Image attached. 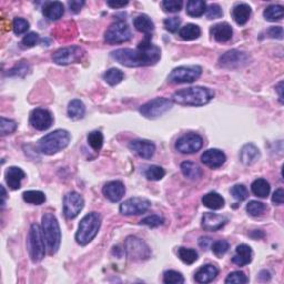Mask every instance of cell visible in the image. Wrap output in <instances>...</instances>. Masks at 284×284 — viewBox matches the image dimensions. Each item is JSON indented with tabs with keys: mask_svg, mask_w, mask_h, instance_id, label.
<instances>
[{
	"mask_svg": "<svg viewBox=\"0 0 284 284\" xmlns=\"http://www.w3.org/2000/svg\"><path fill=\"white\" fill-rule=\"evenodd\" d=\"M151 36L139 43L136 49H118L111 52V58L125 67H147L156 65L161 58L160 48L150 41Z\"/></svg>",
	"mask_w": 284,
	"mask_h": 284,
	"instance_id": "obj_1",
	"label": "cell"
},
{
	"mask_svg": "<svg viewBox=\"0 0 284 284\" xmlns=\"http://www.w3.org/2000/svg\"><path fill=\"white\" fill-rule=\"evenodd\" d=\"M214 98V91L205 87H191L179 90L172 96V101L181 106L201 107L212 100Z\"/></svg>",
	"mask_w": 284,
	"mask_h": 284,
	"instance_id": "obj_2",
	"label": "cell"
},
{
	"mask_svg": "<svg viewBox=\"0 0 284 284\" xmlns=\"http://www.w3.org/2000/svg\"><path fill=\"white\" fill-rule=\"evenodd\" d=\"M70 139V133L67 130H56L40 139L37 142V150L43 155H55L68 146Z\"/></svg>",
	"mask_w": 284,
	"mask_h": 284,
	"instance_id": "obj_3",
	"label": "cell"
},
{
	"mask_svg": "<svg viewBox=\"0 0 284 284\" xmlns=\"http://www.w3.org/2000/svg\"><path fill=\"white\" fill-rule=\"evenodd\" d=\"M101 227V215L91 212L80 221L78 231L76 233V241L80 245H87L91 242Z\"/></svg>",
	"mask_w": 284,
	"mask_h": 284,
	"instance_id": "obj_4",
	"label": "cell"
},
{
	"mask_svg": "<svg viewBox=\"0 0 284 284\" xmlns=\"http://www.w3.org/2000/svg\"><path fill=\"white\" fill-rule=\"evenodd\" d=\"M42 232L46 240L49 253L55 254L58 252L61 243V231L59 222L52 213H46L42 216Z\"/></svg>",
	"mask_w": 284,
	"mask_h": 284,
	"instance_id": "obj_5",
	"label": "cell"
},
{
	"mask_svg": "<svg viewBox=\"0 0 284 284\" xmlns=\"http://www.w3.org/2000/svg\"><path fill=\"white\" fill-rule=\"evenodd\" d=\"M28 250L31 261L38 263L42 261L46 255V246H44V237L42 228L39 224H31L28 234Z\"/></svg>",
	"mask_w": 284,
	"mask_h": 284,
	"instance_id": "obj_6",
	"label": "cell"
},
{
	"mask_svg": "<svg viewBox=\"0 0 284 284\" xmlns=\"http://www.w3.org/2000/svg\"><path fill=\"white\" fill-rule=\"evenodd\" d=\"M173 101L166 98H156L140 107V114L148 119H156L163 116L172 108Z\"/></svg>",
	"mask_w": 284,
	"mask_h": 284,
	"instance_id": "obj_7",
	"label": "cell"
},
{
	"mask_svg": "<svg viewBox=\"0 0 284 284\" xmlns=\"http://www.w3.org/2000/svg\"><path fill=\"white\" fill-rule=\"evenodd\" d=\"M124 250L132 261H146L151 256V250L140 238L130 236L124 242Z\"/></svg>",
	"mask_w": 284,
	"mask_h": 284,
	"instance_id": "obj_8",
	"label": "cell"
},
{
	"mask_svg": "<svg viewBox=\"0 0 284 284\" xmlns=\"http://www.w3.org/2000/svg\"><path fill=\"white\" fill-rule=\"evenodd\" d=\"M201 72L202 69L199 66H180L171 71L168 80L174 84L192 83L201 76Z\"/></svg>",
	"mask_w": 284,
	"mask_h": 284,
	"instance_id": "obj_9",
	"label": "cell"
},
{
	"mask_svg": "<svg viewBox=\"0 0 284 284\" xmlns=\"http://www.w3.org/2000/svg\"><path fill=\"white\" fill-rule=\"evenodd\" d=\"M132 37V33L127 22L123 20L116 21L110 25L105 33V40L109 44H117L129 41Z\"/></svg>",
	"mask_w": 284,
	"mask_h": 284,
	"instance_id": "obj_10",
	"label": "cell"
},
{
	"mask_svg": "<svg viewBox=\"0 0 284 284\" xmlns=\"http://www.w3.org/2000/svg\"><path fill=\"white\" fill-rule=\"evenodd\" d=\"M84 56V50L78 46H71L67 48H61L53 53V62L60 66H67L70 64H76L82 59Z\"/></svg>",
	"mask_w": 284,
	"mask_h": 284,
	"instance_id": "obj_11",
	"label": "cell"
},
{
	"mask_svg": "<svg viewBox=\"0 0 284 284\" xmlns=\"http://www.w3.org/2000/svg\"><path fill=\"white\" fill-rule=\"evenodd\" d=\"M150 206L151 202L146 198L134 197L122 202L119 206V211L123 215H139L147 212Z\"/></svg>",
	"mask_w": 284,
	"mask_h": 284,
	"instance_id": "obj_12",
	"label": "cell"
},
{
	"mask_svg": "<svg viewBox=\"0 0 284 284\" xmlns=\"http://www.w3.org/2000/svg\"><path fill=\"white\" fill-rule=\"evenodd\" d=\"M250 57L247 53L236 50H230L220 57L219 67L225 69H238L247 65Z\"/></svg>",
	"mask_w": 284,
	"mask_h": 284,
	"instance_id": "obj_13",
	"label": "cell"
},
{
	"mask_svg": "<svg viewBox=\"0 0 284 284\" xmlns=\"http://www.w3.org/2000/svg\"><path fill=\"white\" fill-rule=\"evenodd\" d=\"M203 146V139L197 133H187L180 137L175 142V149L184 155L198 152Z\"/></svg>",
	"mask_w": 284,
	"mask_h": 284,
	"instance_id": "obj_14",
	"label": "cell"
},
{
	"mask_svg": "<svg viewBox=\"0 0 284 284\" xmlns=\"http://www.w3.org/2000/svg\"><path fill=\"white\" fill-rule=\"evenodd\" d=\"M84 206V200L78 192L71 191L64 197V214L67 219H75Z\"/></svg>",
	"mask_w": 284,
	"mask_h": 284,
	"instance_id": "obj_15",
	"label": "cell"
},
{
	"mask_svg": "<svg viewBox=\"0 0 284 284\" xmlns=\"http://www.w3.org/2000/svg\"><path fill=\"white\" fill-rule=\"evenodd\" d=\"M29 123L38 131H46L53 123V117L51 112L42 108H37L30 112Z\"/></svg>",
	"mask_w": 284,
	"mask_h": 284,
	"instance_id": "obj_16",
	"label": "cell"
},
{
	"mask_svg": "<svg viewBox=\"0 0 284 284\" xmlns=\"http://www.w3.org/2000/svg\"><path fill=\"white\" fill-rule=\"evenodd\" d=\"M227 157L219 149H209L201 156V161L211 169H218L224 164Z\"/></svg>",
	"mask_w": 284,
	"mask_h": 284,
	"instance_id": "obj_17",
	"label": "cell"
},
{
	"mask_svg": "<svg viewBox=\"0 0 284 284\" xmlns=\"http://www.w3.org/2000/svg\"><path fill=\"white\" fill-rule=\"evenodd\" d=\"M102 193L111 202H118L125 193V187L121 181H110L102 188Z\"/></svg>",
	"mask_w": 284,
	"mask_h": 284,
	"instance_id": "obj_18",
	"label": "cell"
},
{
	"mask_svg": "<svg viewBox=\"0 0 284 284\" xmlns=\"http://www.w3.org/2000/svg\"><path fill=\"white\" fill-rule=\"evenodd\" d=\"M227 222H228V219L225 218V216L211 213V212L204 213L201 220L202 228L206 230V231H212V232L222 229L224 225L227 224Z\"/></svg>",
	"mask_w": 284,
	"mask_h": 284,
	"instance_id": "obj_19",
	"label": "cell"
},
{
	"mask_svg": "<svg viewBox=\"0 0 284 284\" xmlns=\"http://www.w3.org/2000/svg\"><path fill=\"white\" fill-rule=\"evenodd\" d=\"M129 148L143 159H150L156 151V146L149 140H133L129 143Z\"/></svg>",
	"mask_w": 284,
	"mask_h": 284,
	"instance_id": "obj_20",
	"label": "cell"
},
{
	"mask_svg": "<svg viewBox=\"0 0 284 284\" xmlns=\"http://www.w3.org/2000/svg\"><path fill=\"white\" fill-rule=\"evenodd\" d=\"M252 258H253V252H252L251 247L246 244H240L237 246L232 262L238 267H244V265L251 263Z\"/></svg>",
	"mask_w": 284,
	"mask_h": 284,
	"instance_id": "obj_21",
	"label": "cell"
},
{
	"mask_svg": "<svg viewBox=\"0 0 284 284\" xmlns=\"http://www.w3.org/2000/svg\"><path fill=\"white\" fill-rule=\"evenodd\" d=\"M260 150L253 143L243 146L240 151V160L244 165H251L260 159Z\"/></svg>",
	"mask_w": 284,
	"mask_h": 284,
	"instance_id": "obj_22",
	"label": "cell"
},
{
	"mask_svg": "<svg viewBox=\"0 0 284 284\" xmlns=\"http://www.w3.org/2000/svg\"><path fill=\"white\" fill-rule=\"evenodd\" d=\"M211 35L218 42H227L232 38L233 30L232 27L228 22H220L212 26L211 28Z\"/></svg>",
	"mask_w": 284,
	"mask_h": 284,
	"instance_id": "obj_23",
	"label": "cell"
},
{
	"mask_svg": "<svg viewBox=\"0 0 284 284\" xmlns=\"http://www.w3.org/2000/svg\"><path fill=\"white\" fill-rule=\"evenodd\" d=\"M219 274V270L213 264H205L201 267L195 274V280L198 283L212 282Z\"/></svg>",
	"mask_w": 284,
	"mask_h": 284,
	"instance_id": "obj_24",
	"label": "cell"
},
{
	"mask_svg": "<svg viewBox=\"0 0 284 284\" xmlns=\"http://www.w3.org/2000/svg\"><path fill=\"white\" fill-rule=\"evenodd\" d=\"M43 16L50 21H57L64 16L65 7L64 4L59 1H51L47 2L43 7Z\"/></svg>",
	"mask_w": 284,
	"mask_h": 284,
	"instance_id": "obj_25",
	"label": "cell"
},
{
	"mask_svg": "<svg viewBox=\"0 0 284 284\" xmlns=\"http://www.w3.org/2000/svg\"><path fill=\"white\" fill-rule=\"evenodd\" d=\"M26 174L18 166H10L6 172V181L12 190H18L21 187V181L25 179Z\"/></svg>",
	"mask_w": 284,
	"mask_h": 284,
	"instance_id": "obj_26",
	"label": "cell"
},
{
	"mask_svg": "<svg viewBox=\"0 0 284 284\" xmlns=\"http://www.w3.org/2000/svg\"><path fill=\"white\" fill-rule=\"evenodd\" d=\"M251 7L246 3H239L232 10V18L238 25L243 26L249 21L251 17Z\"/></svg>",
	"mask_w": 284,
	"mask_h": 284,
	"instance_id": "obj_27",
	"label": "cell"
},
{
	"mask_svg": "<svg viewBox=\"0 0 284 284\" xmlns=\"http://www.w3.org/2000/svg\"><path fill=\"white\" fill-rule=\"evenodd\" d=\"M133 26L138 31L143 33L146 36H150L152 31L155 30V24H153L151 18L147 15H139L134 18Z\"/></svg>",
	"mask_w": 284,
	"mask_h": 284,
	"instance_id": "obj_28",
	"label": "cell"
},
{
	"mask_svg": "<svg viewBox=\"0 0 284 284\" xmlns=\"http://www.w3.org/2000/svg\"><path fill=\"white\" fill-rule=\"evenodd\" d=\"M223 197L218 192H209L202 197V203L211 210H221L224 206Z\"/></svg>",
	"mask_w": 284,
	"mask_h": 284,
	"instance_id": "obj_29",
	"label": "cell"
},
{
	"mask_svg": "<svg viewBox=\"0 0 284 284\" xmlns=\"http://www.w3.org/2000/svg\"><path fill=\"white\" fill-rule=\"evenodd\" d=\"M181 172L184 177L190 180H198L202 177V171L199 168V165L192 161L182 162Z\"/></svg>",
	"mask_w": 284,
	"mask_h": 284,
	"instance_id": "obj_30",
	"label": "cell"
},
{
	"mask_svg": "<svg viewBox=\"0 0 284 284\" xmlns=\"http://www.w3.org/2000/svg\"><path fill=\"white\" fill-rule=\"evenodd\" d=\"M85 114V106L84 103L79 100V99H74L71 100L68 105V116L71 119L79 120L83 118Z\"/></svg>",
	"mask_w": 284,
	"mask_h": 284,
	"instance_id": "obj_31",
	"label": "cell"
},
{
	"mask_svg": "<svg viewBox=\"0 0 284 284\" xmlns=\"http://www.w3.org/2000/svg\"><path fill=\"white\" fill-rule=\"evenodd\" d=\"M206 11V3L202 0H190L187 2V13L190 17H201Z\"/></svg>",
	"mask_w": 284,
	"mask_h": 284,
	"instance_id": "obj_32",
	"label": "cell"
},
{
	"mask_svg": "<svg viewBox=\"0 0 284 284\" xmlns=\"http://www.w3.org/2000/svg\"><path fill=\"white\" fill-rule=\"evenodd\" d=\"M200 35H201L200 27L195 24H188L179 30L180 37H181L183 40H187V41L199 38Z\"/></svg>",
	"mask_w": 284,
	"mask_h": 284,
	"instance_id": "obj_33",
	"label": "cell"
},
{
	"mask_svg": "<svg viewBox=\"0 0 284 284\" xmlns=\"http://www.w3.org/2000/svg\"><path fill=\"white\" fill-rule=\"evenodd\" d=\"M22 198L27 203L34 205H41L46 202V195L39 190H29L22 193Z\"/></svg>",
	"mask_w": 284,
	"mask_h": 284,
	"instance_id": "obj_34",
	"label": "cell"
},
{
	"mask_svg": "<svg viewBox=\"0 0 284 284\" xmlns=\"http://www.w3.org/2000/svg\"><path fill=\"white\" fill-rule=\"evenodd\" d=\"M252 192L259 198H267L270 193V183L265 179H256L251 186Z\"/></svg>",
	"mask_w": 284,
	"mask_h": 284,
	"instance_id": "obj_35",
	"label": "cell"
},
{
	"mask_svg": "<svg viewBox=\"0 0 284 284\" xmlns=\"http://www.w3.org/2000/svg\"><path fill=\"white\" fill-rule=\"evenodd\" d=\"M124 78V74L118 68H110L107 70L103 75V79L109 85H117L119 84Z\"/></svg>",
	"mask_w": 284,
	"mask_h": 284,
	"instance_id": "obj_36",
	"label": "cell"
},
{
	"mask_svg": "<svg viewBox=\"0 0 284 284\" xmlns=\"http://www.w3.org/2000/svg\"><path fill=\"white\" fill-rule=\"evenodd\" d=\"M284 15V9L282 6H279V4H272V6H269L268 8H265V10L263 12V16L268 21H278L281 20Z\"/></svg>",
	"mask_w": 284,
	"mask_h": 284,
	"instance_id": "obj_37",
	"label": "cell"
},
{
	"mask_svg": "<svg viewBox=\"0 0 284 284\" xmlns=\"http://www.w3.org/2000/svg\"><path fill=\"white\" fill-rule=\"evenodd\" d=\"M179 259L186 264H192L198 260V252L193 249H187V247H180L178 250Z\"/></svg>",
	"mask_w": 284,
	"mask_h": 284,
	"instance_id": "obj_38",
	"label": "cell"
},
{
	"mask_svg": "<svg viewBox=\"0 0 284 284\" xmlns=\"http://www.w3.org/2000/svg\"><path fill=\"white\" fill-rule=\"evenodd\" d=\"M246 211L251 216H261L265 211H267V205H265L263 202L256 201V200H252L246 205Z\"/></svg>",
	"mask_w": 284,
	"mask_h": 284,
	"instance_id": "obj_39",
	"label": "cell"
},
{
	"mask_svg": "<svg viewBox=\"0 0 284 284\" xmlns=\"http://www.w3.org/2000/svg\"><path fill=\"white\" fill-rule=\"evenodd\" d=\"M146 178L151 181H159L162 178H164L165 171L159 165H151L146 170Z\"/></svg>",
	"mask_w": 284,
	"mask_h": 284,
	"instance_id": "obj_40",
	"label": "cell"
},
{
	"mask_svg": "<svg viewBox=\"0 0 284 284\" xmlns=\"http://www.w3.org/2000/svg\"><path fill=\"white\" fill-rule=\"evenodd\" d=\"M88 142L94 151L101 150L103 146V134L100 131H92L89 133Z\"/></svg>",
	"mask_w": 284,
	"mask_h": 284,
	"instance_id": "obj_41",
	"label": "cell"
},
{
	"mask_svg": "<svg viewBox=\"0 0 284 284\" xmlns=\"http://www.w3.org/2000/svg\"><path fill=\"white\" fill-rule=\"evenodd\" d=\"M163 282L166 284H182L184 282V278L180 272L169 270L163 274Z\"/></svg>",
	"mask_w": 284,
	"mask_h": 284,
	"instance_id": "obj_42",
	"label": "cell"
},
{
	"mask_svg": "<svg viewBox=\"0 0 284 284\" xmlns=\"http://www.w3.org/2000/svg\"><path fill=\"white\" fill-rule=\"evenodd\" d=\"M230 192H231L234 199L238 201H244L247 199V197H249V191H247L244 184H236V186L231 188Z\"/></svg>",
	"mask_w": 284,
	"mask_h": 284,
	"instance_id": "obj_43",
	"label": "cell"
},
{
	"mask_svg": "<svg viewBox=\"0 0 284 284\" xmlns=\"http://www.w3.org/2000/svg\"><path fill=\"white\" fill-rule=\"evenodd\" d=\"M0 130H1V136H7V134H11L17 130V123L16 121L11 119H7L4 117H1L0 119Z\"/></svg>",
	"mask_w": 284,
	"mask_h": 284,
	"instance_id": "obj_44",
	"label": "cell"
},
{
	"mask_svg": "<svg viewBox=\"0 0 284 284\" xmlns=\"http://www.w3.org/2000/svg\"><path fill=\"white\" fill-rule=\"evenodd\" d=\"M161 6L165 12L174 13L181 10L183 2L181 0H164V1H162Z\"/></svg>",
	"mask_w": 284,
	"mask_h": 284,
	"instance_id": "obj_45",
	"label": "cell"
},
{
	"mask_svg": "<svg viewBox=\"0 0 284 284\" xmlns=\"http://www.w3.org/2000/svg\"><path fill=\"white\" fill-rule=\"evenodd\" d=\"M29 71V65L26 61H21L19 64L16 65L12 69L7 72V76L9 77H25Z\"/></svg>",
	"mask_w": 284,
	"mask_h": 284,
	"instance_id": "obj_46",
	"label": "cell"
},
{
	"mask_svg": "<svg viewBox=\"0 0 284 284\" xmlns=\"http://www.w3.org/2000/svg\"><path fill=\"white\" fill-rule=\"evenodd\" d=\"M249 282V278L245 276V273L242 271H234L231 272L225 279V283H237V284H244Z\"/></svg>",
	"mask_w": 284,
	"mask_h": 284,
	"instance_id": "obj_47",
	"label": "cell"
},
{
	"mask_svg": "<svg viewBox=\"0 0 284 284\" xmlns=\"http://www.w3.org/2000/svg\"><path fill=\"white\" fill-rule=\"evenodd\" d=\"M229 246L230 245H229L228 241L219 240L211 245V249H212V252L215 254V256H218V258H222V256L228 252Z\"/></svg>",
	"mask_w": 284,
	"mask_h": 284,
	"instance_id": "obj_48",
	"label": "cell"
},
{
	"mask_svg": "<svg viewBox=\"0 0 284 284\" xmlns=\"http://www.w3.org/2000/svg\"><path fill=\"white\" fill-rule=\"evenodd\" d=\"M12 29L16 35L25 34L29 29V22L24 18H16L12 22Z\"/></svg>",
	"mask_w": 284,
	"mask_h": 284,
	"instance_id": "obj_49",
	"label": "cell"
},
{
	"mask_svg": "<svg viewBox=\"0 0 284 284\" xmlns=\"http://www.w3.org/2000/svg\"><path fill=\"white\" fill-rule=\"evenodd\" d=\"M163 223H164V219L162 218V216L156 215V214L146 216V218L141 220V224L148 225V227H150V228L160 227V225H162Z\"/></svg>",
	"mask_w": 284,
	"mask_h": 284,
	"instance_id": "obj_50",
	"label": "cell"
},
{
	"mask_svg": "<svg viewBox=\"0 0 284 284\" xmlns=\"http://www.w3.org/2000/svg\"><path fill=\"white\" fill-rule=\"evenodd\" d=\"M39 41V35L36 33L27 34L21 40V44L24 48H33Z\"/></svg>",
	"mask_w": 284,
	"mask_h": 284,
	"instance_id": "obj_51",
	"label": "cell"
},
{
	"mask_svg": "<svg viewBox=\"0 0 284 284\" xmlns=\"http://www.w3.org/2000/svg\"><path fill=\"white\" fill-rule=\"evenodd\" d=\"M180 25H181V19H180L179 17L166 18L164 20L165 29L170 31V33H177L178 29L180 28Z\"/></svg>",
	"mask_w": 284,
	"mask_h": 284,
	"instance_id": "obj_52",
	"label": "cell"
},
{
	"mask_svg": "<svg viewBox=\"0 0 284 284\" xmlns=\"http://www.w3.org/2000/svg\"><path fill=\"white\" fill-rule=\"evenodd\" d=\"M206 17L208 19H218L223 16V11L219 4H210L209 7H206Z\"/></svg>",
	"mask_w": 284,
	"mask_h": 284,
	"instance_id": "obj_53",
	"label": "cell"
},
{
	"mask_svg": "<svg viewBox=\"0 0 284 284\" xmlns=\"http://www.w3.org/2000/svg\"><path fill=\"white\" fill-rule=\"evenodd\" d=\"M267 35L270 38L274 39H283V28L280 26H274L267 30Z\"/></svg>",
	"mask_w": 284,
	"mask_h": 284,
	"instance_id": "obj_54",
	"label": "cell"
},
{
	"mask_svg": "<svg viewBox=\"0 0 284 284\" xmlns=\"http://www.w3.org/2000/svg\"><path fill=\"white\" fill-rule=\"evenodd\" d=\"M284 201V190L282 188L274 191L272 196V202L276 205H282Z\"/></svg>",
	"mask_w": 284,
	"mask_h": 284,
	"instance_id": "obj_55",
	"label": "cell"
},
{
	"mask_svg": "<svg viewBox=\"0 0 284 284\" xmlns=\"http://www.w3.org/2000/svg\"><path fill=\"white\" fill-rule=\"evenodd\" d=\"M84 4H85V2L83 1V0H72V1L68 2L70 11L74 12V13H78L81 9H82Z\"/></svg>",
	"mask_w": 284,
	"mask_h": 284,
	"instance_id": "obj_56",
	"label": "cell"
},
{
	"mask_svg": "<svg viewBox=\"0 0 284 284\" xmlns=\"http://www.w3.org/2000/svg\"><path fill=\"white\" fill-rule=\"evenodd\" d=\"M210 245H212V239L208 237H201L199 239V246L203 250H206Z\"/></svg>",
	"mask_w": 284,
	"mask_h": 284,
	"instance_id": "obj_57",
	"label": "cell"
},
{
	"mask_svg": "<svg viewBox=\"0 0 284 284\" xmlns=\"http://www.w3.org/2000/svg\"><path fill=\"white\" fill-rule=\"evenodd\" d=\"M129 1H116V0H109L107 1V4L112 9H119V8H123L127 6Z\"/></svg>",
	"mask_w": 284,
	"mask_h": 284,
	"instance_id": "obj_58",
	"label": "cell"
},
{
	"mask_svg": "<svg viewBox=\"0 0 284 284\" xmlns=\"http://www.w3.org/2000/svg\"><path fill=\"white\" fill-rule=\"evenodd\" d=\"M276 90H277V92L279 94V100H280L281 103H283V81H280L277 85H276Z\"/></svg>",
	"mask_w": 284,
	"mask_h": 284,
	"instance_id": "obj_59",
	"label": "cell"
},
{
	"mask_svg": "<svg viewBox=\"0 0 284 284\" xmlns=\"http://www.w3.org/2000/svg\"><path fill=\"white\" fill-rule=\"evenodd\" d=\"M1 192H2V202H1V205H2V208H3V206H4V203H6L7 193H6V189H4L2 186H1Z\"/></svg>",
	"mask_w": 284,
	"mask_h": 284,
	"instance_id": "obj_60",
	"label": "cell"
}]
</instances>
